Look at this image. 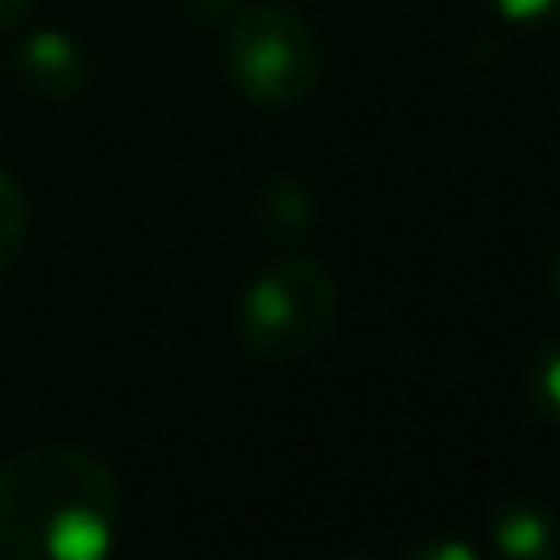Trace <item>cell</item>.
Returning a JSON list of instances; mask_svg holds the SVG:
<instances>
[{"mask_svg": "<svg viewBox=\"0 0 560 560\" xmlns=\"http://www.w3.org/2000/svg\"><path fill=\"white\" fill-rule=\"evenodd\" d=\"M114 468L66 442L0 464V560H109L118 538Z\"/></svg>", "mask_w": 560, "mask_h": 560, "instance_id": "cell-1", "label": "cell"}, {"mask_svg": "<svg viewBox=\"0 0 560 560\" xmlns=\"http://www.w3.org/2000/svg\"><path fill=\"white\" fill-rule=\"evenodd\" d=\"M223 70L245 101L262 109H289L315 92L324 52H319L315 31L293 9L241 4L228 18Z\"/></svg>", "mask_w": 560, "mask_h": 560, "instance_id": "cell-2", "label": "cell"}, {"mask_svg": "<svg viewBox=\"0 0 560 560\" xmlns=\"http://www.w3.org/2000/svg\"><path fill=\"white\" fill-rule=\"evenodd\" d=\"M337 315V284L315 258H276L241 293L236 332L254 359H298L319 346Z\"/></svg>", "mask_w": 560, "mask_h": 560, "instance_id": "cell-3", "label": "cell"}, {"mask_svg": "<svg viewBox=\"0 0 560 560\" xmlns=\"http://www.w3.org/2000/svg\"><path fill=\"white\" fill-rule=\"evenodd\" d=\"M13 70L18 79L26 83V92L44 96V101H70L88 88L92 79V61H88V48L57 31V26H39V31H26L18 39V52H13Z\"/></svg>", "mask_w": 560, "mask_h": 560, "instance_id": "cell-4", "label": "cell"}, {"mask_svg": "<svg viewBox=\"0 0 560 560\" xmlns=\"http://www.w3.org/2000/svg\"><path fill=\"white\" fill-rule=\"evenodd\" d=\"M490 538L499 560H560V521L534 503L499 508Z\"/></svg>", "mask_w": 560, "mask_h": 560, "instance_id": "cell-5", "label": "cell"}, {"mask_svg": "<svg viewBox=\"0 0 560 560\" xmlns=\"http://www.w3.org/2000/svg\"><path fill=\"white\" fill-rule=\"evenodd\" d=\"M26 223H31V210H26V192L22 184L0 166V271L22 254V241H26Z\"/></svg>", "mask_w": 560, "mask_h": 560, "instance_id": "cell-6", "label": "cell"}, {"mask_svg": "<svg viewBox=\"0 0 560 560\" xmlns=\"http://www.w3.org/2000/svg\"><path fill=\"white\" fill-rule=\"evenodd\" d=\"M525 389H529V407H534L542 420L560 424V337L538 350Z\"/></svg>", "mask_w": 560, "mask_h": 560, "instance_id": "cell-7", "label": "cell"}, {"mask_svg": "<svg viewBox=\"0 0 560 560\" xmlns=\"http://www.w3.org/2000/svg\"><path fill=\"white\" fill-rule=\"evenodd\" d=\"M262 223H267L271 232H280V236L302 232V228L311 223V201H306V192H302L298 184H271V188L262 192Z\"/></svg>", "mask_w": 560, "mask_h": 560, "instance_id": "cell-8", "label": "cell"}, {"mask_svg": "<svg viewBox=\"0 0 560 560\" xmlns=\"http://www.w3.org/2000/svg\"><path fill=\"white\" fill-rule=\"evenodd\" d=\"M494 9V18L512 22V26H547L560 22V0H486Z\"/></svg>", "mask_w": 560, "mask_h": 560, "instance_id": "cell-9", "label": "cell"}, {"mask_svg": "<svg viewBox=\"0 0 560 560\" xmlns=\"http://www.w3.org/2000/svg\"><path fill=\"white\" fill-rule=\"evenodd\" d=\"M402 560H477V551L464 538H429V542L411 547Z\"/></svg>", "mask_w": 560, "mask_h": 560, "instance_id": "cell-10", "label": "cell"}, {"mask_svg": "<svg viewBox=\"0 0 560 560\" xmlns=\"http://www.w3.org/2000/svg\"><path fill=\"white\" fill-rule=\"evenodd\" d=\"M192 18H232L241 4H249V0H179Z\"/></svg>", "mask_w": 560, "mask_h": 560, "instance_id": "cell-11", "label": "cell"}, {"mask_svg": "<svg viewBox=\"0 0 560 560\" xmlns=\"http://www.w3.org/2000/svg\"><path fill=\"white\" fill-rule=\"evenodd\" d=\"M26 9H31V0H0V31H9Z\"/></svg>", "mask_w": 560, "mask_h": 560, "instance_id": "cell-12", "label": "cell"}, {"mask_svg": "<svg viewBox=\"0 0 560 560\" xmlns=\"http://www.w3.org/2000/svg\"><path fill=\"white\" fill-rule=\"evenodd\" d=\"M551 289H556V293H560V249H556V254H551Z\"/></svg>", "mask_w": 560, "mask_h": 560, "instance_id": "cell-13", "label": "cell"}, {"mask_svg": "<svg viewBox=\"0 0 560 560\" xmlns=\"http://www.w3.org/2000/svg\"><path fill=\"white\" fill-rule=\"evenodd\" d=\"M346 560H359V556H346Z\"/></svg>", "mask_w": 560, "mask_h": 560, "instance_id": "cell-14", "label": "cell"}]
</instances>
